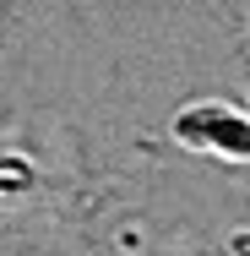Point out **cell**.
I'll list each match as a JSON object with an SVG mask.
<instances>
[{
    "mask_svg": "<svg viewBox=\"0 0 250 256\" xmlns=\"http://www.w3.org/2000/svg\"><path fill=\"white\" fill-rule=\"evenodd\" d=\"M174 142L223 164H250V114L229 104H191L174 114Z\"/></svg>",
    "mask_w": 250,
    "mask_h": 256,
    "instance_id": "6da1fadb",
    "label": "cell"
},
{
    "mask_svg": "<svg viewBox=\"0 0 250 256\" xmlns=\"http://www.w3.org/2000/svg\"><path fill=\"white\" fill-rule=\"evenodd\" d=\"M22 186H33V169H27L22 158H0V196H11V191H22Z\"/></svg>",
    "mask_w": 250,
    "mask_h": 256,
    "instance_id": "7a4b0ae2",
    "label": "cell"
},
{
    "mask_svg": "<svg viewBox=\"0 0 250 256\" xmlns=\"http://www.w3.org/2000/svg\"><path fill=\"white\" fill-rule=\"evenodd\" d=\"M229 251H234V256H250V229H240V234L229 240Z\"/></svg>",
    "mask_w": 250,
    "mask_h": 256,
    "instance_id": "3957f363",
    "label": "cell"
},
{
    "mask_svg": "<svg viewBox=\"0 0 250 256\" xmlns=\"http://www.w3.org/2000/svg\"><path fill=\"white\" fill-rule=\"evenodd\" d=\"M245 109H250V88H245Z\"/></svg>",
    "mask_w": 250,
    "mask_h": 256,
    "instance_id": "277c9868",
    "label": "cell"
}]
</instances>
